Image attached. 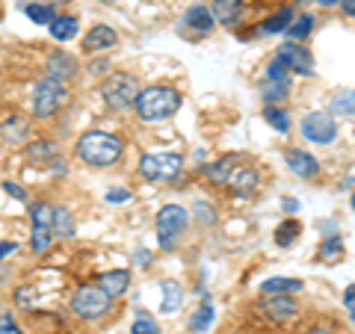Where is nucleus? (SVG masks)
Returning <instances> with one entry per match:
<instances>
[{"instance_id":"nucleus-43","label":"nucleus","mask_w":355,"mask_h":334,"mask_svg":"<svg viewBox=\"0 0 355 334\" xmlns=\"http://www.w3.org/2000/svg\"><path fill=\"white\" fill-rule=\"evenodd\" d=\"M104 69H107V60H95L92 65H89V71L92 74H104Z\"/></svg>"},{"instance_id":"nucleus-26","label":"nucleus","mask_w":355,"mask_h":334,"mask_svg":"<svg viewBox=\"0 0 355 334\" xmlns=\"http://www.w3.org/2000/svg\"><path fill=\"white\" fill-rule=\"evenodd\" d=\"M291 21H293V9H279L272 18H266L263 21V33H282V30H287L291 27Z\"/></svg>"},{"instance_id":"nucleus-11","label":"nucleus","mask_w":355,"mask_h":334,"mask_svg":"<svg viewBox=\"0 0 355 334\" xmlns=\"http://www.w3.org/2000/svg\"><path fill=\"white\" fill-rule=\"evenodd\" d=\"M214 15H210V9H205L202 3L198 6H190L181 18V30L184 33H193V36H207L210 30H214Z\"/></svg>"},{"instance_id":"nucleus-44","label":"nucleus","mask_w":355,"mask_h":334,"mask_svg":"<svg viewBox=\"0 0 355 334\" xmlns=\"http://www.w3.org/2000/svg\"><path fill=\"white\" fill-rule=\"evenodd\" d=\"M282 207L287 210V213H296V210H299V202H293V198H284Z\"/></svg>"},{"instance_id":"nucleus-23","label":"nucleus","mask_w":355,"mask_h":334,"mask_svg":"<svg viewBox=\"0 0 355 334\" xmlns=\"http://www.w3.org/2000/svg\"><path fill=\"white\" fill-rule=\"evenodd\" d=\"M0 137H3L6 142H21L27 137V121L18 118V116H9L3 121V128H0Z\"/></svg>"},{"instance_id":"nucleus-10","label":"nucleus","mask_w":355,"mask_h":334,"mask_svg":"<svg viewBox=\"0 0 355 334\" xmlns=\"http://www.w3.org/2000/svg\"><path fill=\"white\" fill-rule=\"evenodd\" d=\"M302 133L308 142H317V146H329L338 137V125L329 113H308L302 118Z\"/></svg>"},{"instance_id":"nucleus-45","label":"nucleus","mask_w":355,"mask_h":334,"mask_svg":"<svg viewBox=\"0 0 355 334\" xmlns=\"http://www.w3.org/2000/svg\"><path fill=\"white\" fill-rule=\"evenodd\" d=\"M12 252H15V243H0V258H6Z\"/></svg>"},{"instance_id":"nucleus-47","label":"nucleus","mask_w":355,"mask_h":334,"mask_svg":"<svg viewBox=\"0 0 355 334\" xmlns=\"http://www.w3.org/2000/svg\"><path fill=\"white\" fill-rule=\"evenodd\" d=\"M53 172H57V175H65V163H62V160H53Z\"/></svg>"},{"instance_id":"nucleus-38","label":"nucleus","mask_w":355,"mask_h":334,"mask_svg":"<svg viewBox=\"0 0 355 334\" xmlns=\"http://www.w3.org/2000/svg\"><path fill=\"white\" fill-rule=\"evenodd\" d=\"M266 80H291V74H287V69L279 60H272L270 69H266Z\"/></svg>"},{"instance_id":"nucleus-20","label":"nucleus","mask_w":355,"mask_h":334,"mask_svg":"<svg viewBox=\"0 0 355 334\" xmlns=\"http://www.w3.org/2000/svg\"><path fill=\"white\" fill-rule=\"evenodd\" d=\"M48 27H51V36L57 39V42H69V39H74V36H77V18H71V15H65V18H53Z\"/></svg>"},{"instance_id":"nucleus-51","label":"nucleus","mask_w":355,"mask_h":334,"mask_svg":"<svg viewBox=\"0 0 355 334\" xmlns=\"http://www.w3.org/2000/svg\"><path fill=\"white\" fill-rule=\"evenodd\" d=\"M51 3H57V0H51ZM60 3H62V0H60Z\"/></svg>"},{"instance_id":"nucleus-6","label":"nucleus","mask_w":355,"mask_h":334,"mask_svg":"<svg viewBox=\"0 0 355 334\" xmlns=\"http://www.w3.org/2000/svg\"><path fill=\"white\" fill-rule=\"evenodd\" d=\"M113 308V296H107L101 287H77L71 296V310L83 319H98Z\"/></svg>"},{"instance_id":"nucleus-46","label":"nucleus","mask_w":355,"mask_h":334,"mask_svg":"<svg viewBox=\"0 0 355 334\" xmlns=\"http://www.w3.org/2000/svg\"><path fill=\"white\" fill-rule=\"evenodd\" d=\"M343 12H347V18L355 15V0H343Z\"/></svg>"},{"instance_id":"nucleus-4","label":"nucleus","mask_w":355,"mask_h":334,"mask_svg":"<svg viewBox=\"0 0 355 334\" xmlns=\"http://www.w3.org/2000/svg\"><path fill=\"white\" fill-rule=\"evenodd\" d=\"M101 95H104V104L110 109H116V113H121V109H128L133 101H137L139 95V80L128 71H119V74H110L107 83L101 86Z\"/></svg>"},{"instance_id":"nucleus-14","label":"nucleus","mask_w":355,"mask_h":334,"mask_svg":"<svg viewBox=\"0 0 355 334\" xmlns=\"http://www.w3.org/2000/svg\"><path fill=\"white\" fill-rule=\"evenodd\" d=\"M119 42L116 36V30L113 27H107V24H95L92 30L86 33V39H83V48L89 53H98V51H107V48H113V44Z\"/></svg>"},{"instance_id":"nucleus-7","label":"nucleus","mask_w":355,"mask_h":334,"mask_svg":"<svg viewBox=\"0 0 355 334\" xmlns=\"http://www.w3.org/2000/svg\"><path fill=\"white\" fill-rule=\"evenodd\" d=\"M184 169V160L178 154H142L139 175L146 181H175Z\"/></svg>"},{"instance_id":"nucleus-35","label":"nucleus","mask_w":355,"mask_h":334,"mask_svg":"<svg viewBox=\"0 0 355 334\" xmlns=\"http://www.w3.org/2000/svg\"><path fill=\"white\" fill-rule=\"evenodd\" d=\"M0 334H21L18 331V322L12 317V310H9L6 305H0Z\"/></svg>"},{"instance_id":"nucleus-30","label":"nucleus","mask_w":355,"mask_h":334,"mask_svg":"<svg viewBox=\"0 0 355 334\" xmlns=\"http://www.w3.org/2000/svg\"><path fill=\"white\" fill-rule=\"evenodd\" d=\"M331 113L340 116V118H352V113H355V107H352V92L335 95V101H331Z\"/></svg>"},{"instance_id":"nucleus-50","label":"nucleus","mask_w":355,"mask_h":334,"mask_svg":"<svg viewBox=\"0 0 355 334\" xmlns=\"http://www.w3.org/2000/svg\"><path fill=\"white\" fill-rule=\"evenodd\" d=\"M101 3H116V0H101Z\"/></svg>"},{"instance_id":"nucleus-49","label":"nucleus","mask_w":355,"mask_h":334,"mask_svg":"<svg viewBox=\"0 0 355 334\" xmlns=\"http://www.w3.org/2000/svg\"><path fill=\"white\" fill-rule=\"evenodd\" d=\"M320 3H323V6H335L338 0H320Z\"/></svg>"},{"instance_id":"nucleus-25","label":"nucleus","mask_w":355,"mask_h":334,"mask_svg":"<svg viewBox=\"0 0 355 334\" xmlns=\"http://www.w3.org/2000/svg\"><path fill=\"white\" fill-rule=\"evenodd\" d=\"M261 92H263V101H266V104L284 101L287 92H291V80H266Z\"/></svg>"},{"instance_id":"nucleus-33","label":"nucleus","mask_w":355,"mask_h":334,"mask_svg":"<svg viewBox=\"0 0 355 334\" xmlns=\"http://www.w3.org/2000/svg\"><path fill=\"white\" fill-rule=\"evenodd\" d=\"M51 240H53V231L51 228H33L30 246H33V252H44V249L51 246Z\"/></svg>"},{"instance_id":"nucleus-8","label":"nucleus","mask_w":355,"mask_h":334,"mask_svg":"<svg viewBox=\"0 0 355 334\" xmlns=\"http://www.w3.org/2000/svg\"><path fill=\"white\" fill-rule=\"evenodd\" d=\"M62 101H65V89L53 77H44L33 89V113H36V118H51L62 107Z\"/></svg>"},{"instance_id":"nucleus-9","label":"nucleus","mask_w":355,"mask_h":334,"mask_svg":"<svg viewBox=\"0 0 355 334\" xmlns=\"http://www.w3.org/2000/svg\"><path fill=\"white\" fill-rule=\"evenodd\" d=\"M275 60H279L284 69L293 71V74H302V77L314 74V57H311L308 48H302L299 42H284V44H279V51H275Z\"/></svg>"},{"instance_id":"nucleus-22","label":"nucleus","mask_w":355,"mask_h":334,"mask_svg":"<svg viewBox=\"0 0 355 334\" xmlns=\"http://www.w3.org/2000/svg\"><path fill=\"white\" fill-rule=\"evenodd\" d=\"M302 234V225H299V219H284L279 228H275V243H279L282 249L293 246V240Z\"/></svg>"},{"instance_id":"nucleus-40","label":"nucleus","mask_w":355,"mask_h":334,"mask_svg":"<svg viewBox=\"0 0 355 334\" xmlns=\"http://www.w3.org/2000/svg\"><path fill=\"white\" fill-rule=\"evenodd\" d=\"M130 198V189H113V193H107V202L110 204H121Z\"/></svg>"},{"instance_id":"nucleus-32","label":"nucleus","mask_w":355,"mask_h":334,"mask_svg":"<svg viewBox=\"0 0 355 334\" xmlns=\"http://www.w3.org/2000/svg\"><path fill=\"white\" fill-rule=\"evenodd\" d=\"M311 30H314V15H308V12H305L302 18H299V21H296V24H293V27H287V36H291L293 42H302V39L308 36V33H311Z\"/></svg>"},{"instance_id":"nucleus-31","label":"nucleus","mask_w":355,"mask_h":334,"mask_svg":"<svg viewBox=\"0 0 355 334\" xmlns=\"http://www.w3.org/2000/svg\"><path fill=\"white\" fill-rule=\"evenodd\" d=\"M263 118L270 121V125L279 130V133H287V130H291V118H287V113H284V109H279V107H266Z\"/></svg>"},{"instance_id":"nucleus-24","label":"nucleus","mask_w":355,"mask_h":334,"mask_svg":"<svg viewBox=\"0 0 355 334\" xmlns=\"http://www.w3.org/2000/svg\"><path fill=\"white\" fill-rule=\"evenodd\" d=\"M51 231H53V234H60L62 240H65V237H71V234H74V219H71V213H69L65 207H53Z\"/></svg>"},{"instance_id":"nucleus-21","label":"nucleus","mask_w":355,"mask_h":334,"mask_svg":"<svg viewBox=\"0 0 355 334\" xmlns=\"http://www.w3.org/2000/svg\"><path fill=\"white\" fill-rule=\"evenodd\" d=\"M210 322H214V305L205 302L202 308H196V314L190 317V322H187V331H193V334H202L210 328Z\"/></svg>"},{"instance_id":"nucleus-3","label":"nucleus","mask_w":355,"mask_h":334,"mask_svg":"<svg viewBox=\"0 0 355 334\" xmlns=\"http://www.w3.org/2000/svg\"><path fill=\"white\" fill-rule=\"evenodd\" d=\"M205 175L214 181L216 186H231L237 189L240 195H249L254 186H258V172L254 166H237V157H228V160H219V163H210L205 166Z\"/></svg>"},{"instance_id":"nucleus-19","label":"nucleus","mask_w":355,"mask_h":334,"mask_svg":"<svg viewBox=\"0 0 355 334\" xmlns=\"http://www.w3.org/2000/svg\"><path fill=\"white\" fill-rule=\"evenodd\" d=\"M163 314H175L178 308H181V299H184V290H181V284L178 281H163Z\"/></svg>"},{"instance_id":"nucleus-1","label":"nucleus","mask_w":355,"mask_h":334,"mask_svg":"<svg viewBox=\"0 0 355 334\" xmlns=\"http://www.w3.org/2000/svg\"><path fill=\"white\" fill-rule=\"evenodd\" d=\"M77 157L86 166L107 169V166L119 163V157H121V139L113 137V133H104V130H89L77 139Z\"/></svg>"},{"instance_id":"nucleus-37","label":"nucleus","mask_w":355,"mask_h":334,"mask_svg":"<svg viewBox=\"0 0 355 334\" xmlns=\"http://www.w3.org/2000/svg\"><path fill=\"white\" fill-rule=\"evenodd\" d=\"M196 219L198 222H202V225H214V222H216V213H214V207H210L207 202H196Z\"/></svg>"},{"instance_id":"nucleus-42","label":"nucleus","mask_w":355,"mask_h":334,"mask_svg":"<svg viewBox=\"0 0 355 334\" xmlns=\"http://www.w3.org/2000/svg\"><path fill=\"white\" fill-rule=\"evenodd\" d=\"M133 261H137V266H148V263H151V252H146V249H139L137 254H133Z\"/></svg>"},{"instance_id":"nucleus-48","label":"nucleus","mask_w":355,"mask_h":334,"mask_svg":"<svg viewBox=\"0 0 355 334\" xmlns=\"http://www.w3.org/2000/svg\"><path fill=\"white\" fill-rule=\"evenodd\" d=\"M305 334H329L326 328H311V331H305Z\"/></svg>"},{"instance_id":"nucleus-41","label":"nucleus","mask_w":355,"mask_h":334,"mask_svg":"<svg viewBox=\"0 0 355 334\" xmlns=\"http://www.w3.org/2000/svg\"><path fill=\"white\" fill-rule=\"evenodd\" d=\"M343 302H347V310H349V317L355 314V287L349 284L347 287V293H343Z\"/></svg>"},{"instance_id":"nucleus-5","label":"nucleus","mask_w":355,"mask_h":334,"mask_svg":"<svg viewBox=\"0 0 355 334\" xmlns=\"http://www.w3.org/2000/svg\"><path fill=\"white\" fill-rule=\"evenodd\" d=\"M190 225V213L181 204H166L157 213V243L163 252H172L181 240V234Z\"/></svg>"},{"instance_id":"nucleus-2","label":"nucleus","mask_w":355,"mask_h":334,"mask_svg":"<svg viewBox=\"0 0 355 334\" xmlns=\"http://www.w3.org/2000/svg\"><path fill=\"white\" fill-rule=\"evenodd\" d=\"M133 104H137L139 118L163 121V118H172L178 109H181L184 98L178 95V89H172V86H148V89H139Z\"/></svg>"},{"instance_id":"nucleus-12","label":"nucleus","mask_w":355,"mask_h":334,"mask_svg":"<svg viewBox=\"0 0 355 334\" xmlns=\"http://www.w3.org/2000/svg\"><path fill=\"white\" fill-rule=\"evenodd\" d=\"M74 74H77V60L71 57V53L57 51V53H51V57H48V77L65 83V80H71Z\"/></svg>"},{"instance_id":"nucleus-39","label":"nucleus","mask_w":355,"mask_h":334,"mask_svg":"<svg viewBox=\"0 0 355 334\" xmlns=\"http://www.w3.org/2000/svg\"><path fill=\"white\" fill-rule=\"evenodd\" d=\"M3 189H6V195H12V198H18V202H27V193L21 189L18 184H12V181H6L3 184Z\"/></svg>"},{"instance_id":"nucleus-36","label":"nucleus","mask_w":355,"mask_h":334,"mask_svg":"<svg viewBox=\"0 0 355 334\" xmlns=\"http://www.w3.org/2000/svg\"><path fill=\"white\" fill-rule=\"evenodd\" d=\"M130 334H160V328H157V322H154L151 317L139 314V317H137V322H133Z\"/></svg>"},{"instance_id":"nucleus-17","label":"nucleus","mask_w":355,"mask_h":334,"mask_svg":"<svg viewBox=\"0 0 355 334\" xmlns=\"http://www.w3.org/2000/svg\"><path fill=\"white\" fill-rule=\"evenodd\" d=\"M302 290V281L299 278H266L261 284V293L263 296H284V293H299Z\"/></svg>"},{"instance_id":"nucleus-28","label":"nucleus","mask_w":355,"mask_h":334,"mask_svg":"<svg viewBox=\"0 0 355 334\" xmlns=\"http://www.w3.org/2000/svg\"><path fill=\"white\" fill-rule=\"evenodd\" d=\"M24 12H27V18L33 21V24H44V27L57 18V15H53V6H48V3H30Z\"/></svg>"},{"instance_id":"nucleus-18","label":"nucleus","mask_w":355,"mask_h":334,"mask_svg":"<svg viewBox=\"0 0 355 334\" xmlns=\"http://www.w3.org/2000/svg\"><path fill=\"white\" fill-rule=\"evenodd\" d=\"M243 12V0H214V21L219 24H234Z\"/></svg>"},{"instance_id":"nucleus-29","label":"nucleus","mask_w":355,"mask_h":334,"mask_svg":"<svg viewBox=\"0 0 355 334\" xmlns=\"http://www.w3.org/2000/svg\"><path fill=\"white\" fill-rule=\"evenodd\" d=\"M30 219H33V228H51V222H53V207L51 204H33L30 207Z\"/></svg>"},{"instance_id":"nucleus-15","label":"nucleus","mask_w":355,"mask_h":334,"mask_svg":"<svg viewBox=\"0 0 355 334\" xmlns=\"http://www.w3.org/2000/svg\"><path fill=\"white\" fill-rule=\"evenodd\" d=\"M263 310H266V317H272V319H279V322H284V319H293L296 314H299V308H296V302L291 296H266V302H263Z\"/></svg>"},{"instance_id":"nucleus-13","label":"nucleus","mask_w":355,"mask_h":334,"mask_svg":"<svg viewBox=\"0 0 355 334\" xmlns=\"http://www.w3.org/2000/svg\"><path fill=\"white\" fill-rule=\"evenodd\" d=\"M284 160H287V169H291L296 177H314L320 172V163L311 157L308 151H299V148H291L284 154Z\"/></svg>"},{"instance_id":"nucleus-16","label":"nucleus","mask_w":355,"mask_h":334,"mask_svg":"<svg viewBox=\"0 0 355 334\" xmlns=\"http://www.w3.org/2000/svg\"><path fill=\"white\" fill-rule=\"evenodd\" d=\"M101 290L107 293V296H121L130 287V272L128 270H113V272H104L101 275Z\"/></svg>"},{"instance_id":"nucleus-34","label":"nucleus","mask_w":355,"mask_h":334,"mask_svg":"<svg viewBox=\"0 0 355 334\" xmlns=\"http://www.w3.org/2000/svg\"><path fill=\"white\" fill-rule=\"evenodd\" d=\"M53 154H57V142L42 139V142H33L30 146V157L33 160H44V157H53Z\"/></svg>"},{"instance_id":"nucleus-27","label":"nucleus","mask_w":355,"mask_h":334,"mask_svg":"<svg viewBox=\"0 0 355 334\" xmlns=\"http://www.w3.org/2000/svg\"><path fill=\"white\" fill-rule=\"evenodd\" d=\"M320 258L329 261V263H338L343 258V240L338 237V234H331L323 246H320Z\"/></svg>"}]
</instances>
